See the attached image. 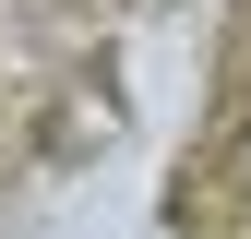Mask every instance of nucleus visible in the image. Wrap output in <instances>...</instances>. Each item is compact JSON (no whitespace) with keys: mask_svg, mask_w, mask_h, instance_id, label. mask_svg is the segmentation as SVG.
Here are the masks:
<instances>
[{"mask_svg":"<svg viewBox=\"0 0 251 239\" xmlns=\"http://www.w3.org/2000/svg\"><path fill=\"white\" fill-rule=\"evenodd\" d=\"M203 227L251 239V72H239V108H227V132H215V167H203Z\"/></svg>","mask_w":251,"mask_h":239,"instance_id":"1","label":"nucleus"}]
</instances>
